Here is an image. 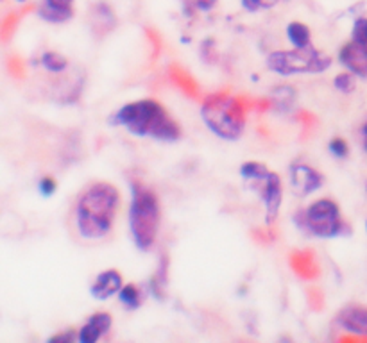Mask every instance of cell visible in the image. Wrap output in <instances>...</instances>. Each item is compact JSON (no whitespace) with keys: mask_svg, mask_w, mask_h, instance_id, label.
Segmentation results:
<instances>
[{"mask_svg":"<svg viewBox=\"0 0 367 343\" xmlns=\"http://www.w3.org/2000/svg\"><path fill=\"white\" fill-rule=\"evenodd\" d=\"M287 36H289L290 43H292L294 46H298V49L308 46L310 38H312L310 29L301 22H290L289 25H287Z\"/></svg>","mask_w":367,"mask_h":343,"instance_id":"e0dca14e","label":"cell"},{"mask_svg":"<svg viewBox=\"0 0 367 343\" xmlns=\"http://www.w3.org/2000/svg\"><path fill=\"white\" fill-rule=\"evenodd\" d=\"M333 85H335V88L339 89V92L349 93L355 89V79H353L351 73H348V72L339 73V75L335 77V81H333Z\"/></svg>","mask_w":367,"mask_h":343,"instance_id":"603a6c76","label":"cell"},{"mask_svg":"<svg viewBox=\"0 0 367 343\" xmlns=\"http://www.w3.org/2000/svg\"><path fill=\"white\" fill-rule=\"evenodd\" d=\"M169 75H170V81L174 82V85L185 93V95L192 96V99H198L199 96L198 82H195V79H193L186 70H183L181 66L178 65H172L169 68Z\"/></svg>","mask_w":367,"mask_h":343,"instance_id":"9a60e30c","label":"cell"},{"mask_svg":"<svg viewBox=\"0 0 367 343\" xmlns=\"http://www.w3.org/2000/svg\"><path fill=\"white\" fill-rule=\"evenodd\" d=\"M119 189L109 182H97L90 186L76 206V224L83 238H104L113 227L116 208H119Z\"/></svg>","mask_w":367,"mask_h":343,"instance_id":"6da1fadb","label":"cell"},{"mask_svg":"<svg viewBox=\"0 0 367 343\" xmlns=\"http://www.w3.org/2000/svg\"><path fill=\"white\" fill-rule=\"evenodd\" d=\"M328 149H330V152H332V154L339 159L346 158L349 152L348 143H346V139H342V138H333L332 142H330Z\"/></svg>","mask_w":367,"mask_h":343,"instance_id":"d4e9b609","label":"cell"},{"mask_svg":"<svg viewBox=\"0 0 367 343\" xmlns=\"http://www.w3.org/2000/svg\"><path fill=\"white\" fill-rule=\"evenodd\" d=\"M56 189H58V185H56V181L52 177H43L42 181H40V193H42L43 197L54 195Z\"/></svg>","mask_w":367,"mask_h":343,"instance_id":"484cf974","label":"cell"},{"mask_svg":"<svg viewBox=\"0 0 367 343\" xmlns=\"http://www.w3.org/2000/svg\"><path fill=\"white\" fill-rule=\"evenodd\" d=\"M362 138H363V149L367 151V124L362 127Z\"/></svg>","mask_w":367,"mask_h":343,"instance_id":"f1b7e54d","label":"cell"},{"mask_svg":"<svg viewBox=\"0 0 367 343\" xmlns=\"http://www.w3.org/2000/svg\"><path fill=\"white\" fill-rule=\"evenodd\" d=\"M290 185L299 197H306L323 186V175L305 163L290 165Z\"/></svg>","mask_w":367,"mask_h":343,"instance_id":"ba28073f","label":"cell"},{"mask_svg":"<svg viewBox=\"0 0 367 343\" xmlns=\"http://www.w3.org/2000/svg\"><path fill=\"white\" fill-rule=\"evenodd\" d=\"M76 338V335H73L72 331H66V332H61V335H56L52 336V338H49V343H61V342H72V339Z\"/></svg>","mask_w":367,"mask_h":343,"instance_id":"4316f807","label":"cell"},{"mask_svg":"<svg viewBox=\"0 0 367 343\" xmlns=\"http://www.w3.org/2000/svg\"><path fill=\"white\" fill-rule=\"evenodd\" d=\"M337 322L344 331L359 336H367V308L363 306H348L337 316Z\"/></svg>","mask_w":367,"mask_h":343,"instance_id":"30bf717a","label":"cell"},{"mask_svg":"<svg viewBox=\"0 0 367 343\" xmlns=\"http://www.w3.org/2000/svg\"><path fill=\"white\" fill-rule=\"evenodd\" d=\"M255 102L228 93L210 95L203 101L201 118L213 135L228 142H236L243 132L246 113L255 109Z\"/></svg>","mask_w":367,"mask_h":343,"instance_id":"3957f363","label":"cell"},{"mask_svg":"<svg viewBox=\"0 0 367 343\" xmlns=\"http://www.w3.org/2000/svg\"><path fill=\"white\" fill-rule=\"evenodd\" d=\"M276 4H278V0H242L243 9L249 13L260 11V9H269Z\"/></svg>","mask_w":367,"mask_h":343,"instance_id":"cb8c5ba5","label":"cell"},{"mask_svg":"<svg viewBox=\"0 0 367 343\" xmlns=\"http://www.w3.org/2000/svg\"><path fill=\"white\" fill-rule=\"evenodd\" d=\"M366 229H367V222H366Z\"/></svg>","mask_w":367,"mask_h":343,"instance_id":"4dcf8cb0","label":"cell"},{"mask_svg":"<svg viewBox=\"0 0 367 343\" xmlns=\"http://www.w3.org/2000/svg\"><path fill=\"white\" fill-rule=\"evenodd\" d=\"M42 65L43 68L49 70L52 73H59L68 66V61H66L65 56L58 54V52H45L42 56Z\"/></svg>","mask_w":367,"mask_h":343,"instance_id":"ffe728a7","label":"cell"},{"mask_svg":"<svg viewBox=\"0 0 367 343\" xmlns=\"http://www.w3.org/2000/svg\"><path fill=\"white\" fill-rule=\"evenodd\" d=\"M298 120L305 124V127H312V125L315 124V116L310 115V113H306V111H303L301 115L298 116Z\"/></svg>","mask_w":367,"mask_h":343,"instance_id":"83f0119b","label":"cell"},{"mask_svg":"<svg viewBox=\"0 0 367 343\" xmlns=\"http://www.w3.org/2000/svg\"><path fill=\"white\" fill-rule=\"evenodd\" d=\"M92 25L95 31L104 29V31H112L115 25V15H113L112 8L108 4H97L92 11Z\"/></svg>","mask_w":367,"mask_h":343,"instance_id":"2e32d148","label":"cell"},{"mask_svg":"<svg viewBox=\"0 0 367 343\" xmlns=\"http://www.w3.org/2000/svg\"><path fill=\"white\" fill-rule=\"evenodd\" d=\"M112 124L122 125L136 136H149L158 142H178L181 138V127L174 118H170L162 104L156 101L131 102L113 113Z\"/></svg>","mask_w":367,"mask_h":343,"instance_id":"7a4b0ae2","label":"cell"},{"mask_svg":"<svg viewBox=\"0 0 367 343\" xmlns=\"http://www.w3.org/2000/svg\"><path fill=\"white\" fill-rule=\"evenodd\" d=\"M249 189L258 193V197L262 199L265 204V222L267 225H271L276 220L282 206V179L278 174L267 170L258 177H253L246 181Z\"/></svg>","mask_w":367,"mask_h":343,"instance_id":"52a82bcc","label":"cell"},{"mask_svg":"<svg viewBox=\"0 0 367 343\" xmlns=\"http://www.w3.org/2000/svg\"><path fill=\"white\" fill-rule=\"evenodd\" d=\"M72 4L73 0H43L40 16L52 23L66 22V20H70L73 16Z\"/></svg>","mask_w":367,"mask_h":343,"instance_id":"5bb4252c","label":"cell"},{"mask_svg":"<svg viewBox=\"0 0 367 343\" xmlns=\"http://www.w3.org/2000/svg\"><path fill=\"white\" fill-rule=\"evenodd\" d=\"M296 101V92L290 86H279L272 92V108L278 111H289Z\"/></svg>","mask_w":367,"mask_h":343,"instance_id":"ac0fdd59","label":"cell"},{"mask_svg":"<svg viewBox=\"0 0 367 343\" xmlns=\"http://www.w3.org/2000/svg\"><path fill=\"white\" fill-rule=\"evenodd\" d=\"M112 324H113V320L108 313H104V311L95 313V315L90 316V320L86 322L81 329H79L78 339L81 343H95L97 339L101 338V336H104L106 332L109 331Z\"/></svg>","mask_w":367,"mask_h":343,"instance_id":"8fae6325","label":"cell"},{"mask_svg":"<svg viewBox=\"0 0 367 343\" xmlns=\"http://www.w3.org/2000/svg\"><path fill=\"white\" fill-rule=\"evenodd\" d=\"M290 266L292 270L303 279H315L319 275V265H317L315 254L312 251H296L290 254Z\"/></svg>","mask_w":367,"mask_h":343,"instance_id":"4fadbf2b","label":"cell"},{"mask_svg":"<svg viewBox=\"0 0 367 343\" xmlns=\"http://www.w3.org/2000/svg\"><path fill=\"white\" fill-rule=\"evenodd\" d=\"M353 42H356L359 45H362L363 49H367V18H359L353 25Z\"/></svg>","mask_w":367,"mask_h":343,"instance_id":"7402d4cb","label":"cell"},{"mask_svg":"<svg viewBox=\"0 0 367 343\" xmlns=\"http://www.w3.org/2000/svg\"><path fill=\"white\" fill-rule=\"evenodd\" d=\"M120 304L126 306L128 309H136L142 304V292L136 285H126L120 288L119 292Z\"/></svg>","mask_w":367,"mask_h":343,"instance_id":"d6986e66","label":"cell"},{"mask_svg":"<svg viewBox=\"0 0 367 343\" xmlns=\"http://www.w3.org/2000/svg\"><path fill=\"white\" fill-rule=\"evenodd\" d=\"M340 63L359 77H367V49L356 42L346 43L340 49Z\"/></svg>","mask_w":367,"mask_h":343,"instance_id":"9c48e42d","label":"cell"},{"mask_svg":"<svg viewBox=\"0 0 367 343\" xmlns=\"http://www.w3.org/2000/svg\"><path fill=\"white\" fill-rule=\"evenodd\" d=\"M294 218L299 227L308 229L312 235L319 236V238H335V236L344 235V229H348L340 218L339 206L330 199L317 201L306 211L296 213Z\"/></svg>","mask_w":367,"mask_h":343,"instance_id":"8992f818","label":"cell"},{"mask_svg":"<svg viewBox=\"0 0 367 343\" xmlns=\"http://www.w3.org/2000/svg\"><path fill=\"white\" fill-rule=\"evenodd\" d=\"M120 288H122V275L116 270H106L95 279L90 293L97 301H108L109 297L120 292Z\"/></svg>","mask_w":367,"mask_h":343,"instance_id":"7c38bea8","label":"cell"},{"mask_svg":"<svg viewBox=\"0 0 367 343\" xmlns=\"http://www.w3.org/2000/svg\"><path fill=\"white\" fill-rule=\"evenodd\" d=\"M16 2H20V4H22V2H25V0H16Z\"/></svg>","mask_w":367,"mask_h":343,"instance_id":"f546056e","label":"cell"},{"mask_svg":"<svg viewBox=\"0 0 367 343\" xmlns=\"http://www.w3.org/2000/svg\"><path fill=\"white\" fill-rule=\"evenodd\" d=\"M160 225V201L151 188L140 181L131 185L129 231L140 251H149L155 245Z\"/></svg>","mask_w":367,"mask_h":343,"instance_id":"277c9868","label":"cell"},{"mask_svg":"<svg viewBox=\"0 0 367 343\" xmlns=\"http://www.w3.org/2000/svg\"><path fill=\"white\" fill-rule=\"evenodd\" d=\"M167 270H169V259H167V256H163L162 261H160L158 270H156L155 279H152V292H155L156 297L160 299L163 297V289H165L167 286V275H169Z\"/></svg>","mask_w":367,"mask_h":343,"instance_id":"44dd1931","label":"cell"},{"mask_svg":"<svg viewBox=\"0 0 367 343\" xmlns=\"http://www.w3.org/2000/svg\"><path fill=\"white\" fill-rule=\"evenodd\" d=\"M267 66L279 75L294 73H321L332 66V58L312 46L294 49V51H276L267 58Z\"/></svg>","mask_w":367,"mask_h":343,"instance_id":"5b68a950","label":"cell"}]
</instances>
